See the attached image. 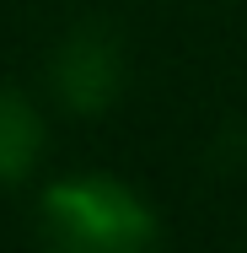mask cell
<instances>
[{
	"mask_svg": "<svg viewBox=\"0 0 247 253\" xmlns=\"http://www.w3.org/2000/svg\"><path fill=\"white\" fill-rule=\"evenodd\" d=\"M43 232L65 248L135 253L156 237V221L129 189L102 183V178H81V183H54L43 194Z\"/></svg>",
	"mask_w": 247,
	"mask_h": 253,
	"instance_id": "6da1fadb",
	"label": "cell"
},
{
	"mask_svg": "<svg viewBox=\"0 0 247 253\" xmlns=\"http://www.w3.org/2000/svg\"><path fill=\"white\" fill-rule=\"evenodd\" d=\"M118 81H124V49L107 27H75L54 54V92L75 113L107 108L118 97Z\"/></svg>",
	"mask_w": 247,
	"mask_h": 253,
	"instance_id": "7a4b0ae2",
	"label": "cell"
},
{
	"mask_svg": "<svg viewBox=\"0 0 247 253\" xmlns=\"http://www.w3.org/2000/svg\"><path fill=\"white\" fill-rule=\"evenodd\" d=\"M38 151H43V124H38V113L22 97L0 92V183L27 178V167L38 162Z\"/></svg>",
	"mask_w": 247,
	"mask_h": 253,
	"instance_id": "3957f363",
	"label": "cell"
}]
</instances>
